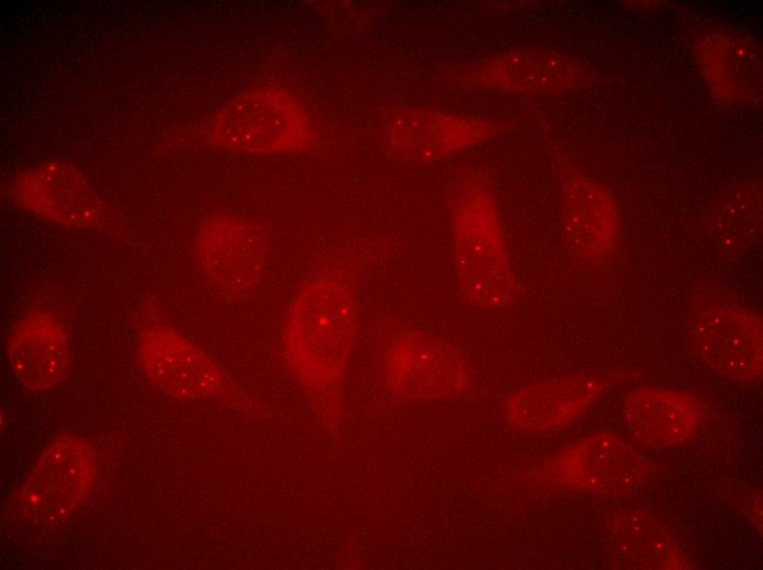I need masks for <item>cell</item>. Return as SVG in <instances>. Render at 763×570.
<instances>
[{"label": "cell", "mask_w": 763, "mask_h": 570, "mask_svg": "<svg viewBox=\"0 0 763 570\" xmlns=\"http://www.w3.org/2000/svg\"><path fill=\"white\" fill-rule=\"evenodd\" d=\"M355 276L344 262L321 267L294 296L284 327L283 353L291 373L326 408L341 407L357 331Z\"/></svg>", "instance_id": "1"}, {"label": "cell", "mask_w": 763, "mask_h": 570, "mask_svg": "<svg viewBox=\"0 0 763 570\" xmlns=\"http://www.w3.org/2000/svg\"><path fill=\"white\" fill-rule=\"evenodd\" d=\"M456 274L467 299L486 310L513 301L515 282L493 201L481 185L463 190L454 213Z\"/></svg>", "instance_id": "2"}, {"label": "cell", "mask_w": 763, "mask_h": 570, "mask_svg": "<svg viewBox=\"0 0 763 570\" xmlns=\"http://www.w3.org/2000/svg\"><path fill=\"white\" fill-rule=\"evenodd\" d=\"M384 379L398 397L428 401L466 394L474 377L466 358L454 346L425 332L406 331L386 345Z\"/></svg>", "instance_id": "3"}, {"label": "cell", "mask_w": 763, "mask_h": 570, "mask_svg": "<svg viewBox=\"0 0 763 570\" xmlns=\"http://www.w3.org/2000/svg\"><path fill=\"white\" fill-rule=\"evenodd\" d=\"M96 469V455L86 440H55L18 492L20 511L39 525L64 522L90 492Z\"/></svg>", "instance_id": "4"}, {"label": "cell", "mask_w": 763, "mask_h": 570, "mask_svg": "<svg viewBox=\"0 0 763 570\" xmlns=\"http://www.w3.org/2000/svg\"><path fill=\"white\" fill-rule=\"evenodd\" d=\"M214 137L229 148L277 152L304 149L310 128L303 109L288 93L257 88L239 95L221 111Z\"/></svg>", "instance_id": "5"}, {"label": "cell", "mask_w": 763, "mask_h": 570, "mask_svg": "<svg viewBox=\"0 0 763 570\" xmlns=\"http://www.w3.org/2000/svg\"><path fill=\"white\" fill-rule=\"evenodd\" d=\"M694 354L725 378L756 384L763 372L762 317L747 307L714 303L701 308L688 327Z\"/></svg>", "instance_id": "6"}, {"label": "cell", "mask_w": 763, "mask_h": 570, "mask_svg": "<svg viewBox=\"0 0 763 570\" xmlns=\"http://www.w3.org/2000/svg\"><path fill=\"white\" fill-rule=\"evenodd\" d=\"M651 471L649 460L611 433L582 437L550 463V472L560 483L604 497L633 493Z\"/></svg>", "instance_id": "7"}, {"label": "cell", "mask_w": 763, "mask_h": 570, "mask_svg": "<svg viewBox=\"0 0 763 570\" xmlns=\"http://www.w3.org/2000/svg\"><path fill=\"white\" fill-rule=\"evenodd\" d=\"M140 358L150 381L183 401L212 398L225 385L218 366L190 341L170 330L147 332L141 339Z\"/></svg>", "instance_id": "8"}, {"label": "cell", "mask_w": 763, "mask_h": 570, "mask_svg": "<svg viewBox=\"0 0 763 570\" xmlns=\"http://www.w3.org/2000/svg\"><path fill=\"white\" fill-rule=\"evenodd\" d=\"M202 267L219 288L253 290L265 270L266 241L254 226L227 217L208 220L198 240Z\"/></svg>", "instance_id": "9"}, {"label": "cell", "mask_w": 763, "mask_h": 570, "mask_svg": "<svg viewBox=\"0 0 763 570\" xmlns=\"http://www.w3.org/2000/svg\"><path fill=\"white\" fill-rule=\"evenodd\" d=\"M597 375L581 374L525 386L509 396L505 415L513 428L550 432L569 426L604 392Z\"/></svg>", "instance_id": "10"}, {"label": "cell", "mask_w": 763, "mask_h": 570, "mask_svg": "<svg viewBox=\"0 0 763 570\" xmlns=\"http://www.w3.org/2000/svg\"><path fill=\"white\" fill-rule=\"evenodd\" d=\"M19 203L54 223L69 227H91L101 215V203L86 179L60 161L30 167L15 183Z\"/></svg>", "instance_id": "11"}, {"label": "cell", "mask_w": 763, "mask_h": 570, "mask_svg": "<svg viewBox=\"0 0 763 570\" xmlns=\"http://www.w3.org/2000/svg\"><path fill=\"white\" fill-rule=\"evenodd\" d=\"M704 413V406L695 396L669 388H637L623 400V417L630 436L654 447L681 445L691 440Z\"/></svg>", "instance_id": "12"}, {"label": "cell", "mask_w": 763, "mask_h": 570, "mask_svg": "<svg viewBox=\"0 0 763 570\" xmlns=\"http://www.w3.org/2000/svg\"><path fill=\"white\" fill-rule=\"evenodd\" d=\"M9 356L15 378L25 388L43 392L66 378L70 344L64 327L54 316L33 312L16 327Z\"/></svg>", "instance_id": "13"}, {"label": "cell", "mask_w": 763, "mask_h": 570, "mask_svg": "<svg viewBox=\"0 0 763 570\" xmlns=\"http://www.w3.org/2000/svg\"><path fill=\"white\" fill-rule=\"evenodd\" d=\"M563 218L570 244L584 262H603L614 252L618 236L615 204L604 187L572 178L563 189Z\"/></svg>", "instance_id": "14"}, {"label": "cell", "mask_w": 763, "mask_h": 570, "mask_svg": "<svg viewBox=\"0 0 763 570\" xmlns=\"http://www.w3.org/2000/svg\"><path fill=\"white\" fill-rule=\"evenodd\" d=\"M611 555L618 568L682 570L690 568L679 542L651 514L619 510L606 523Z\"/></svg>", "instance_id": "15"}, {"label": "cell", "mask_w": 763, "mask_h": 570, "mask_svg": "<svg viewBox=\"0 0 763 570\" xmlns=\"http://www.w3.org/2000/svg\"><path fill=\"white\" fill-rule=\"evenodd\" d=\"M576 73V67L565 58L543 53L511 54L487 70L491 86L519 91L568 87Z\"/></svg>", "instance_id": "16"}, {"label": "cell", "mask_w": 763, "mask_h": 570, "mask_svg": "<svg viewBox=\"0 0 763 570\" xmlns=\"http://www.w3.org/2000/svg\"><path fill=\"white\" fill-rule=\"evenodd\" d=\"M725 47L720 50L722 55L713 47L716 56L711 53H704V66L706 76L714 86V90L724 93L725 96L745 93L744 89L750 82V68L758 66L756 59L752 57L753 50L749 49L739 39L722 38Z\"/></svg>", "instance_id": "17"}]
</instances>
